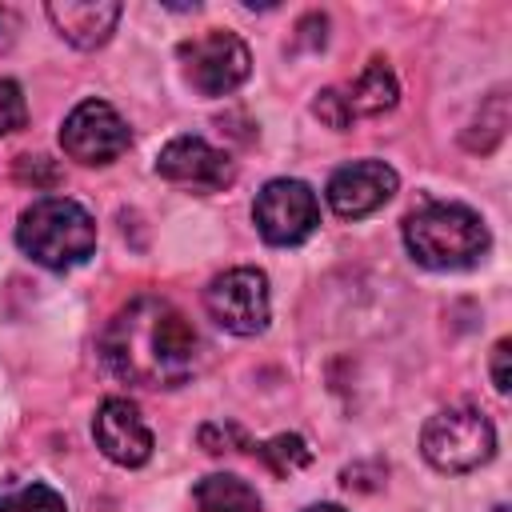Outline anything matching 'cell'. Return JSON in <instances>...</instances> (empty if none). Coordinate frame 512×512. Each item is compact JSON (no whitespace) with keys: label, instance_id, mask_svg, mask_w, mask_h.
Segmentation results:
<instances>
[{"label":"cell","instance_id":"4fadbf2b","mask_svg":"<svg viewBox=\"0 0 512 512\" xmlns=\"http://www.w3.org/2000/svg\"><path fill=\"white\" fill-rule=\"evenodd\" d=\"M192 500L200 512H260V496L248 480L232 472H212L192 488Z\"/></svg>","mask_w":512,"mask_h":512},{"label":"cell","instance_id":"9a60e30c","mask_svg":"<svg viewBox=\"0 0 512 512\" xmlns=\"http://www.w3.org/2000/svg\"><path fill=\"white\" fill-rule=\"evenodd\" d=\"M256 456L276 472V476H292V472H300V468H308V460H312V448L304 444V436H296V432H280V436H272V440H264L260 448H256Z\"/></svg>","mask_w":512,"mask_h":512},{"label":"cell","instance_id":"2e32d148","mask_svg":"<svg viewBox=\"0 0 512 512\" xmlns=\"http://www.w3.org/2000/svg\"><path fill=\"white\" fill-rule=\"evenodd\" d=\"M0 512H68V504L48 484H24L12 492H0Z\"/></svg>","mask_w":512,"mask_h":512},{"label":"cell","instance_id":"7a4b0ae2","mask_svg":"<svg viewBox=\"0 0 512 512\" xmlns=\"http://www.w3.org/2000/svg\"><path fill=\"white\" fill-rule=\"evenodd\" d=\"M488 244H492L488 224L468 204L432 200L404 216V248L424 268H436V272L472 268L484 260Z\"/></svg>","mask_w":512,"mask_h":512},{"label":"cell","instance_id":"7402d4cb","mask_svg":"<svg viewBox=\"0 0 512 512\" xmlns=\"http://www.w3.org/2000/svg\"><path fill=\"white\" fill-rule=\"evenodd\" d=\"M492 512H508V504H496V508H492Z\"/></svg>","mask_w":512,"mask_h":512},{"label":"cell","instance_id":"8fae6325","mask_svg":"<svg viewBox=\"0 0 512 512\" xmlns=\"http://www.w3.org/2000/svg\"><path fill=\"white\" fill-rule=\"evenodd\" d=\"M396 184L400 180L384 160H352L332 172L324 192H328V204L336 216L360 220V216H372L376 208H384L396 196Z\"/></svg>","mask_w":512,"mask_h":512},{"label":"cell","instance_id":"44dd1931","mask_svg":"<svg viewBox=\"0 0 512 512\" xmlns=\"http://www.w3.org/2000/svg\"><path fill=\"white\" fill-rule=\"evenodd\" d=\"M304 512H344V508L340 504H308Z\"/></svg>","mask_w":512,"mask_h":512},{"label":"cell","instance_id":"e0dca14e","mask_svg":"<svg viewBox=\"0 0 512 512\" xmlns=\"http://www.w3.org/2000/svg\"><path fill=\"white\" fill-rule=\"evenodd\" d=\"M28 124V104H24V92L16 80L0 76V136H12Z\"/></svg>","mask_w":512,"mask_h":512},{"label":"cell","instance_id":"d6986e66","mask_svg":"<svg viewBox=\"0 0 512 512\" xmlns=\"http://www.w3.org/2000/svg\"><path fill=\"white\" fill-rule=\"evenodd\" d=\"M508 356H512V340H496V348H492V384H496L500 396H508V388H512Z\"/></svg>","mask_w":512,"mask_h":512},{"label":"cell","instance_id":"ffe728a7","mask_svg":"<svg viewBox=\"0 0 512 512\" xmlns=\"http://www.w3.org/2000/svg\"><path fill=\"white\" fill-rule=\"evenodd\" d=\"M44 172H48V156H20V164H16V176L32 180V184H40ZM48 176H56V172H48Z\"/></svg>","mask_w":512,"mask_h":512},{"label":"cell","instance_id":"30bf717a","mask_svg":"<svg viewBox=\"0 0 512 512\" xmlns=\"http://www.w3.org/2000/svg\"><path fill=\"white\" fill-rule=\"evenodd\" d=\"M92 436H96V448H100L112 464H120V468H140V464H148V456H152V448H156L152 428L144 424L140 408H136L132 400H124V396H108V400L96 408V416H92Z\"/></svg>","mask_w":512,"mask_h":512},{"label":"cell","instance_id":"ba28073f","mask_svg":"<svg viewBox=\"0 0 512 512\" xmlns=\"http://www.w3.org/2000/svg\"><path fill=\"white\" fill-rule=\"evenodd\" d=\"M132 132L108 100H80L60 124V148L80 164H112L128 152Z\"/></svg>","mask_w":512,"mask_h":512},{"label":"cell","instance_id":"6da1fadb","mask_svg":"<svg viewBox=\"0 0 512 512\" xmlns=\"http://www.w3.org/2000/svg\"><path fill=\"white\" fill-rule=\"evenodd\" d=\"M100 360L136 388H180L200 364V336L172 300L136 296L104 324Z\"/></svg>","mask_w":512,"mask_h":512},{"label":"cell","instance_id":"8992f818","mask_svg":"<svg viewBox=\"0 0 512 512\" xmlns=\"http://www.w3.org/2000/svg\"><path fill=\"white\" fill-rule=\"evenodd\" d=\"M252 220H256V232L268 244L288 248V244H300V240H308L316 232V224H320V200H316V192L304 180L276 176V180H268L256 192Z\"/></svg>","mask_w":512,"mask_h":512},{"label":"cell","instance_id":"7c38bea8","mask_svg":"<svg viewBox=\"0 0 512 512\" xmlns=\"http://www.w3.org/2000/svg\"><path fill=\"white\" fill-rule=\"evenodd\" d=\"M44 12L56 24V32L84 52L108 44V36L116 32V20H120L116 0H52Z\"/></svg>","mask_w":512,"mask_h":512},{"label":"cell","instance_id":"52a82bcc","mask_svg":"<svg viewBox=\"0 0 512 512\" xmlns=\"http://www.w3.org/2000/svg\"><path fill=\"white\" fill-rule=\"evenodd\" d=\"M208 316L232 336H260L272 316L268 276L260 268H228L204 288Z\"/></svg>","mask_w":512,"mask_h":512},{"label":"cell","instance_id":"5b68a950","mask_svg":"<svg viewBox=\"0 0 512 512\" xmlns=\"http://www.w3.org/2000/svg\"><path fill=\"white\" fill-rule=\"evenodd\" d=\"M180 68H184V80L200 92V96H228L236 92L248 72H252V56H248V44L228 32V28H208L192 40H184L180 48Z\"/></svg>","mask_w":512,"mask_h":512},{"label":"cell","instance_id":"5bb4252c","mask_svg":"<svg viewBox=\"0 0 512 512\" xmlns=\"http://www.w3.org/2000/svg\"><path fill=\"white\" fill-rule=\"evenodd\" d=\"M396 96H400V84H396L392 68L384 60H368V68L356 76V84L348 92V108H352V116H380L396 104Z\"/></svg>","mask_w":512,"mask_h":512},{"label":"cell","instance_id":"3957f363","mask_svg":"<svg viewBox=\"0 0 512 512\" xmlns=\"http://www.w3.org/2000/svg\"><path fill=\"white\" fill-rule=\"evenodd\" d=\"M16 244L40 268L64 272V268H76V264H84L92 256L96 220L72 196H40L20 212Z\"/></svg>","mask_w":512,"mask_h":512},{"label":"cell","instance_id":"277c9868","mask_svg":"<svg viewBox=\"0 0 512 512\" xmlns=\"http://www.w3.org/2000/svg\"><path fill=\"white\" fill-rule=\"evenodd\" d=\"M420 452L436 472H472L492 460L496 428L476 408H444L420 432Z\"/></svg>","mask_w":512,"mask_h":512},{"label":"cell","instance_id":"9c48e42d","mask_svg":"<svg viewBox=\"0 0 512 512\" xmlns=\"http://www.w3.org/2000/svg\"><path fill=\"white\" fill-rule=\"evenodd\" d=\"M156 172L168 180V184H180V188H192V192H220L236 180V168H232V156L212 148L208 140L200 136H176L160 148L156 156Z\"/></svg>","mask_w":512,"mask_h":512},{"label":"cell","instance_id":"ac0fdd59","mask_svg":"<svg viewBox=\"0 0 512 512\" xmlns=\"http://www.w3.org/2000/svg\"><path fill=\"white\" fill-rule=\"evenodd\" d=\"M312 112L328 124V128H336V132H344V128H352V108H348V96L344 92H336V88H324V92H316V100H312Z\"/></svg>","mask_w":512,"mask_h":512}]
</instances>
